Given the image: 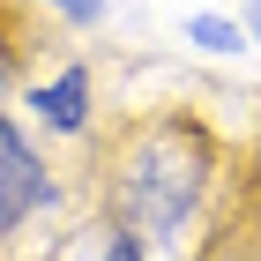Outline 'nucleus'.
Masks as SVG:
<instances>
[{
  "instance_id": "2",
  "label": "nucleus",
  "mask_w": 261,
  "mask_h": 261,
  "mask_svg": "<svg viewBox=\"0 0 261 261\" xmlns=\"http://www.w3.org/2000/svg\"><path fill=\"white\" fill-rule=\"evenodd\" d=\"M53 201H60V187H53V164L38 157V142L22 135L8 112H0V246L15 239V231L38 217V209H53Z\"/></svg>"
},
{
  "instance_id": "4",
  "label": "nucleus",
  "mask_w": 261,
  "mask_h": 261,
  "mask_svg": "<svg viewBox=\"0 0 261 261\" xmlns=\"http://www.w3.org/2000/svg\"><path fill=\"white\" fill-rule=\"evenodd\" d=\"M60 261H149V239L127 231L120 217H97V224H82V231H67Z\"/></svg>"
},
{
  "instance_id": "7",
  "label": "nucleus",
  "mask_w": 261,
  "mask_h": 261,
  "mask_svg": "<svg viewBox=\"0 0 261 261\" xmlns=\"http://www.w3.org/2000/svg\"><path fill=\"white\" fill-rule=\"evenodd\" d=\"M246 38L261 45V0H246Z\"/></svg>"
},
{
  "instance_id": "1",
  "label": "nucleus",
  "mask_w": 261,
  "mask_h": 261,
  "mask_svg": "<svg viewBox=\"0 0 261 261\" xmlns=\"http://www.w3.org/2000/svg\"><path fill=\"white\" fill-rule=\"evenodd\" d=\"M209 194V142L194 120H157L127 142L120 172H112V217L142 239H179Z\"/></svg>"
},
{
  "instance_id": "5",
  "label": "nucleus",
  "mask_w": 261,
  "mask_h": 261,
  "mask_svg": "<svg viewBox=\"0 0 261 261\" xmlns=\"http://www.w3.org/2000/svg\"><path fill=\"white\" fill-rule=\"evenodd\" d=\"M187 45H201V53H239L246 22H231V15H187Z\"/></svg>"
},
{
  "instance_id": "3",
  "label": "nucleus",
  "mask_w": 261,
  "mask_h": 261,
  "mask_svg": "<svg viewBox=\"0 0 261 261\" xmlns=\"http://www.w3.org/2000/svg\"><path fill=\"white\" fill-rule=\"evenodd\" d=\"M22 105H30V120L53 127V135H82V127H90V67H60V75L30 82Z\"/></svg>"
},
{
  "instance_id": "6",
  "label": "nucleus",
  "mask_w": 261,
  "mask_h": 261,
  "mask_svg": "<svg viewBox=\"0 0 261 261\" xmlns=\"http://www.w3.org/2000/svg\"><path fill=\"white\" fill-rule=\"evenodd\" d=\"M53 15H67V22H97L105 15V0H45Z\"/></svg>"
}]
</instances>
